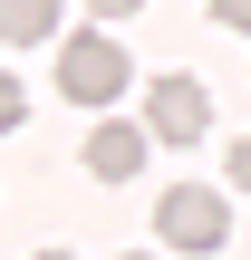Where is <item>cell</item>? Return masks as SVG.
<instances>
[{
	"label": "cell",
	"instance_id": "cell-1",
	"mask_svg": "<svg viewBox=\"0 0 251 260\" xmlns=\"http://www.w3.org/2000/svg\"><path fill=\"white\" fill-rule=\"evenodd\" d=\"M58 96L116 106V96H126V48H116L106 29H68V39H58Z\"/></svg>",
	"mask_w": 251,
	"mask_h": 260
},
{
	"label": "cell",
	"instance_id": "cell-2",
	"mask_svg": "<svg viewBox=\"0 0 251 260\" xmlns=\"http://www.w3.org/2000/svg\"><path fill=\"white\" fill-rule=\"evenodd\" d=\"M155 232H164V251H193V260H213L222 241H232V203H222L213 183H174V193L155 203Z\"/></svg>",
	"mask_w": 251,
	"mask_h": 260
},
{
	"label": "cell",
	"instance_id": "cell-3",
	"mask_svg": "<svg viewBox=\"0 0 251 260\" xmlns=\"http://www.w3.org/2000/svg\"><path fill=\"white\" fill-rule=\"evenodd\" d=\"M145 125H155V145H203L213 87H203V77H155V87H145Z\"/></svg>",
	"mask_w": 251,
	"mask_h": 260
},
{
	"label": "cell",
	"instance_id": "cell-4",
	"mask_svg": "<svg viewBox=\"0 0 251 260\" xmlns=\"http://www.w3.org/2000/svg\"><path fill=\"white\" fill-rule=\"evenodd\" d=\"M145 154H155V125L106 116V125L87 135V174H97V183H135V174H145Z\"/></svg>",
	"mask_w": 251,
	"mask_h": 260
},
{
	"label": "cell",
	"instance_id": "cell-5",
	"mask_svg": "<svg viewBox=\"0 0 251 260\" xmlns=\"http://www.w3.org/2000/svg\"><path fill=\"white\" fill-rule=\"evenodd\" d=\"M0 39H10V48L58 39V0H0Z\"/></svg>",
	"mask_w": 251,
	"mask_h": 260
},
{
	"label": "cell",
	"instance_id": "cell-6",
	"mask_svg": "<svg viewBox=\"0 0 251 260\" xmlns=\"http://www.w3.org/2000/svg\"><path fill=\"white\" fill-rule=\"evenodd\" d=\"M19 116H29V96H19V77L0 68V135H19Z\"/></svg>",
	"mask_w": 251,
	"mask_h": 260
},
{
	"label": "cell",
	"instance_id": "cell-7",
	"mask_svg": "<svg viewBox=\"0 0 251 260\" xmlns=\"http://www.w3.org/2000/svg\"><path fill=\"white\" fill-rule=\"evenodd\" d=\"M222 174H232V193H251V135L232 145V164H222Z\"/></svg>",
	"mask_w": 251,
	"mask_h": 260
},
{
	"label": "cell",
	"instance_id": "cell-8",
	"mask_svg": "<svg viewBox=\"0 0 251 260\" xmlns=\"http://www.w3.org/2000/svg\"><path fill=\"white\" fill-rule=\"evenodd\" d=\"M213 19L222 29H251V0H213Z\"/></svg>",
	"mask_w": 251,
	"mask_h": 260
},
{
	"label": "cell",
	"instance_id": "cell-9",
	"mask_svg": "<svg viewBox=\"0 0 251 260\" xmlns=\"http://www.w3.org/2000/svg\"><path fill=\"white\" fill-rule=\"evenodd\" d=\"M87 10H97V19H135L145 0H87Z\"/></svg>",
	"mask_w": 251,
	"mask_h": 260
},
{
	"label": "cell",
	"instance_id": "cell-10",
	"mask_svg": "<svg viewBox=\"0 0 251 260\" xmlns=\"http://www.w3.org/2000/svg\"><path fill=\"white\" fill-rule=\"evenodd\" d=\"M116 260H155V251H116Z\"/></svg>",
	"mask_w": 251,
	"mask_h": 260
},
{
	"label": "cell",
	"instance_id": "cell-11",
	"mask_svg": "<svg viewBox=\"0 0 251 260\" xmlns=\"http://www.w3.org/2000/svg\"><path fill=\"white\" fill-rule=\"evenodd\" d=\"M39 260H77V251H39Z\"/></svg>",
	"mask_w": 251,
	"mask_h": 260
}]
</instances>
